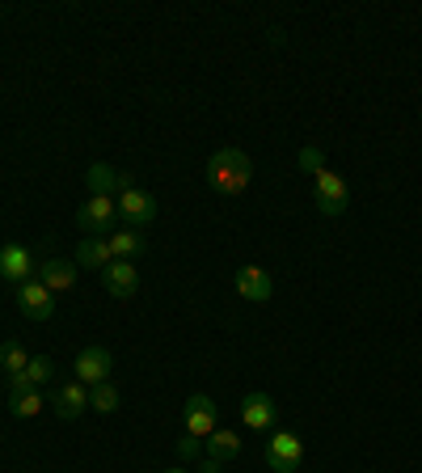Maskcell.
<instances>
[{
	"label": "cell",
	"mask_w": 422,
	"mask_h": 473,
	"mask_svg": "<svg viewBox=\"0 0 422 473\" xmlns=\"http://www.w3.org/2000/svg\"><path fill=\"white\" fill-rule=\"evenodd\" d=\"M51 406H56L59 418H81L84 410H89V389H84L81 380H72V385H64V389H56V397H51Z\"/></svg>",
	"instance_id": "obj_15"
},
{
	"label": "cell",
	"mask_w": 422,
	"mask_h": 473,
	"mask_svg": "<svg viewBox=\"0 0 422 473\" xmlns=\"http://www.w3.org/2000/svg\"><path fill=\"white\" fill-rule=\"evenodd\" d=\"M34 275H39V263H34V254H30L26 245H0V279H4V283L22 288V283H30Z\"/></svg>",
	"instance_id": "obj_5"
},
{
	"label": "cell",
	"mask_w": 422,
	"mask_h": 473,
	"mask_svg": "<svg viewBox=\"0 0 422 473\" xmlns=\"http://www.w3.org/2000/svg\"><path fill=\"white\" fill-rule=\"evenodd\" d=\"M198 452H203V440L186 432L182 440H178V457H182V460H190V457H198Z\"/></svg>",
	"instance_id": "obj_24"
},
{
	"label": "cell",
	"mask_w": 422,
	"mask_h": 473,
	"mask_svg": "<svg viewBox=\"0 0 422 473\" xmlns=\"http://www.w3.org/2000/svg\"><path fill=\"white\" fill-rule=\"evenodd\" d=\"M275 415H279V406L270 402V393H245L241 423H245L250 432H270V427H275Z\"/></svg>",
	"instance_id": "obj_10"
},
{
	"label": "cell",
	"mask_w": 422,
	"mask_h": 473,
	"mask_svg": "<svg viewBox=\"0 0 422 473\" xmlns=\"http://www.w3.org/2000/svg\"><path fill=\"white\" fill-rule=\"evenodd\" d=\"M295 161H300V169H304L309 178H317V174H321V169H325V153H321V148H317V144H304V148H300V156H295Z\"/></svg>",
	"instance_id": "obj_22"
},
{
	"label": "cell",
	"mask_w": 422,
	"mask_h": 473,
	"mask_svg": "<svg viewBox=\"0 0 422 473\" xmlns=\"http://www.w3.org/2000/svg\"><path fill=\"white\" fill-rule=\"evenodd\" d=\"M237 292L245 296V300H253V305H267L270 296H275V283H270V275L262 271V266H241L237 271Z\"/></svg>",
	"instance_id": "obj_12"
},
{
	"label": "cell",
	"mask_w": 422,
	"mask_h": 473,
	"mask_svg": "<svg viewBox=\"0 0 422 473\" xmlns=\"http://www.w3.org/2000/svg\"><path fill=\"white\" fill-rule=\"evenodd\" d=\"M127 191H140V186H136V174L119 169V195H127Z\"/></svg>",
	"instance_id": "obj_26"
},
{
	"label": "cell",
	"mask_w": 422,
	"mask_h": 473,
	"mask_svg": "<svg viewBox=\"0 0 422 473\" xmlns=\"http://www.w3.org/2000/svg\"><path fill=\"white\" fill-rule=\"evenodd\" d=\"M237 452H241V435L237 432H220V427H215V432L207 435V457L211 460L224 465V460H233Z\"/></svg>",
	"instance_id": "obj_17"
},
{
	"label": "cell",
	"mask_w": 422,
	"mask_h": 473,
	"mask_svg": "<svg viewBox=\"0 0 422 473\" xmlns=\"http://www.w3.org/2000/svg\"><path fill=\"white\" fill-rule=\"evenodd\" d=\"M22 393H34V385H30L26 368H22V372H13V376H9V397H22Z\"/></svg>",
	"instance_id": "obj_25"
},
{
	"label": "cell",
	"mask_w": 422,
	"mask_h": 473,
	"mask_svg": "<svg viewBox=\"0 0 422 473\" xmlns=\"http://www.w3.org/2000/svg\"><path fill=\"white\" fill-rule=\"evenodd\" d=\"M110 263H114V254H110L106 236H84L81 245H76V266L81 271H106Z\"/></svg>",
	"instance_id": "obj_14"
},
{
	"label": "cell",
	"mask_w": 422,
	"mask_h": 473,
	"mask_svg": "<svg viewBox=\"0 0 422 473\" xmlns=\"http://www.w3.org/2000/svg\"><path fill=\"white\" fill-rule=\"evenodd\" d=\"M9 415H13V418H34V415H42V393L34 389V393H22V397H9Z\"/></svg>",
	"instance_id": "obj_20"
},
{
	"label": "cell",
	"mask_w": 422,
	"mask_h": 473,
	"mask_svg": "<svg viewBox=\"0 0 422 473\" xmlns=\"http://www.w3.org/2000/svg\"><path fill=\"white\" fill-rule=\"evenodd\" d=\"M17 305H22V313H26L30 321H47L51 313H56V292H51V288L34 275L30 283L17 288Z\"/></svg>",
	"instance_id": "obj_6"
},
{
	"label": "cell",
	"mask_w": 422,
	"mask_h": 473,
	"mask_svg": "<svg viewBox=\"0 0 422 473\" xmlns=\"http://www.w3.org/2000/svg\"><path fill=\"white\" fill-rule=\"evenodd\" d=\"M26 351L17 347V343H4V347H0V368H4V372L13 376V372H22V368H26Z\"/></svg>",
	"instance_id": "obj_23"
},
{
	"label": "cell",
	"mask_w": 422,
	"mask_h": 473,
	"mask_svg": "<svg viewBox=\"0 0 422 473\" xmlns=\"http://www.w3.org/2000/svg\"><path fill=\"white\" fill-rule=\"evenodd\" d=\"M84 182H89V195H110V199L119 195V169L106 165V161H93Z\"/></svg>",
	"instance_id": "obj_16"
},
{
	"label": "cell",
	"mask_w": 422,
	"mask_h": 473,
	"mask_svg": "<svg viewBox=\"0 0 422 473\" xmlns=\"http://www.w3.org/2000/svg\"><path fill=\"white\" fill-rule=\"evenodd\" d=\"M114 220H119V203L110 195H89V203H81L76 211V228L84 236H110Z\"/></svg>",
	"instance_id": "obj_2"
},
{
	"label": "cell",
	"mask_w": 422,
	"mask_h": 473,
	"mask_svg": "<svg viewBox=\"0 0 422 473\" xmlns=\"http://www.w3.org/2000/svg\"><path fill=\"white\" fill-rule=\"evenodd\" d=\"M182 423H186V432L190 435L207 440V435L215 432V402H211L207 393H195V397L186 402V410H182Z\"/></svg>",
	"instance_id": "obj_11"
},
{
	"label": "cell",
	"mask_w": 422,
	"mask_h": 473,
	"mask_svg": "<svg viewBox=\"0 0 422 473\" xmlns=\"http://www.w3.org/2000/svg\"><path fill=\"white\" fill-rule=\"evenodd\" d=\"M110 241V254L114 258H136V254H144V236H140V228H119V233H110L106 236Z\"/></svg>",
	"instance_id": "obj_18"
},
{
	"label": "cell",
	"mask_w": 422,
	"mask_h": 473,
	"mask_svg": "<svg viewBox=\"0 0 422 473\" xmlns=\"http://www.w3.org/2000/svg\"><path fill=\"white\" fill-rule=\"evenodd\" d=\"M110 372H114V355L106 347H98V343L76 355V380L81 385H101V380H110Z\"/></svg>",
	"instance_id": "obj_7"
},
{
	"label": "cell",
	"mask_w": 422,
	"mask_h": 473,
	"mask_svg": "<svg viewBox=\"0 0 422 473\" xmlns=\"http://www.w3.org/2000/svg\"><path fill=\"white\" fill-rule=\"evenodd\" d=\"M89 410H98V415H114L119 410V389H114L110 380L89 385Z\"/></svg>",
	"instance_id": "obj_19"
},
{
	"label": "cell",
	"mask_w": 422,
	"mask_h": 473,
	"mask_svg": "<svg viewBox=\"0 0 422 473\" xmlns=\"http://www.w3.org/2000/svg\"><path fill=\"white\" fill-rule=\"evenodd\" d=\"M76 275H81V271H76V263H68V258H47V263L39 266V279L56 296L59 292H72V288H76Z\"/></svg>",
	"instance_id": "obj_13"
},
{
	"label": "cell",
	"mask_w": 422,
	"mask_h": 473,
	"mask_svg": "<svg viewBox=\"0 0 422 473\" xmlns=\"http://www.w3.org/2000/svg\"><path fill=\"white\" fill-rule=\"evenodd\" d=\"M101 288L110 296H119V300H131V296L140 292V271H136V263L114 258V263L101 271Z\"/></svg>",
	"instance_id": "obj_8"
},
{
	"label": "cell",
	"mask_w": 422,
	"mask_h": 473,
	"mask_svg": "<svg viewBox=\"0 0 422 473\" xmlns=\"http://www.w3.org/2000/svg\"><path fill=\"white\" fill-rule=\"evenodd\" d=\"M253 182V161L241 148H220V153H211L207 161V186L215 191V195H241L245 186Z\"/></svg>",
	"instance_id": "obj_1"
},
{
	"label": "cell",
	"mask_w": 422,
	"mask_h": 473,
	"mask_svg": "<svg viewBox=\"0 0 422 473\" xmlns=\"http://www.w3.org/2000/svg\"><path fill=\"white\" fill-rule=\"evenodd\" d=\"M165 473H186V469H165Z\"/></svg>",
	"instance_id": "obj_27"
},
{
	"label": "cell",
	"mask_w": 422,
	"mask_h": 473,
	"mask_svg": "<svg viewBox=\"0 0 422 473\" xmlns=\"http://www.w3.org/2000/svg\"><path fill=\"white\" fill-rule=\"evenodd\" d=\"M262 460H267L275 473H295L300 469V460H304V444H300V435L292 432H275L262 448Z\"/></svg>",
	"instance_id": "obj_3"
},
{
	"label": "cell",
	"mask_w": 422,
	"mask_h": 473,
	"mask_svg": "<svg viewBox=\"0 0 422 473\" xmlns=\"http://www.w3.org/2000/svg\"><path fill=\"white\" fill-rule=\"evenodd\" d=\"M114 203H119V220H123L127 228H144V224L156 216V199L148 195V191H127V195H119Z\"/></svg>",
	"instance_id": "obj_9"
},
{
	"label": "cell",
	"mask_w": 422,
	"mask_h": 473,
	"mask_svg": "<svg viewBox=\"0 0 422 473\" xmlns=\"http://www.w3.org/2000/svg\"><path fill=\"white\" fill-rule=\"evenodd\" d=\"M26 376H30V385H34V389H42V385L56 376V363L47 360V355H34V360L26 363Z\"/></svg>",
	"instance_id": "obj_21"
},
{
	"label": "cell",
	"mask_w": 422,
	"mask_h": 473,
	"mask_svg": "<svg viewBox=\"0 0 422 473\" xmlns=\"http://www.w3.org/2000/svg\"><path fill=\"white\" fill-rule=\"evenodd\" d=\"M312 182H317V211L321 216H342L351 208V191H347V182L338 178L334 169H321Z\"/></svg>",
	"instance_id": "obj_4"
}]
</instances>
